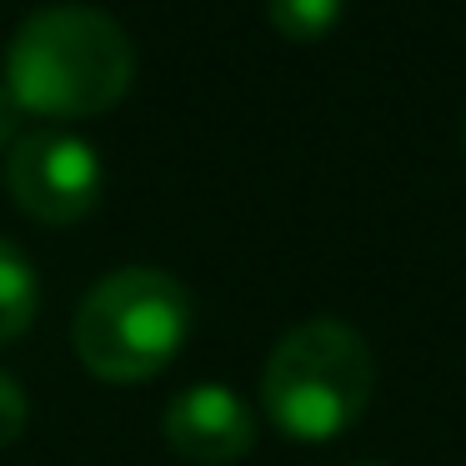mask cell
<instances>
[{
  "instance_id": "obj_1",
  "label": "cell",
  "mask_w": 466,
  "mask_h": 466,
  "mask_svg": "<svg viewBox=\"0 0 466 466\" xmlns=\"http://www.w3.org/2000/svg\"><path fill=\"white\" fill-rule=\"evenodd\" d=\"M136 46L96 5H51L21 21L5 51V91L25 116L86 121L126 101Z\"/></svg>"
},
{
  "instance_id": "obj_2",
  "label": "cell",
  "mask_w": 466,
  "mask_h": 466,
  "mask_svg": "<svg viewBox=\"0 0 466 466\" xmlns=\"http://www.w3.org/2000/svg\"><path fill=\"white\" fill-rule=\"evenodd\" d=\"M376 391V361L361 331L336 316H311L271 346L261 406L276 431L296 441H331L361 421Z\"/></svg>"
},
{
  "instance_id": "obj_3",
  "label": "cell",
  "mask_w": 466,
  "mask_h": 466,
  "mask_svg": "<svg viewBox=\"0 0 466 466\" xmlns=\"http://www.w3.org/2000/svg\"><path fill=\"white\" fill-rule=\"evenodd\" d=\"M196 306L176 276L156 266H126L86 291L71 321L81 366L101 381H151L181 356Z\"/></svg>"
},
{
  "instance_id": "obj_4",
  "label": "cell",
  "mask_w": 466,
  "mask_h": 466,
  "mask_svg": "<svg viewBox=\"0 0 466 466\" xmlns=\"http://www.w3.org/2000/svg\"><path fill=\"white\" fill-rule=\"evenodd\" d=\"M101 156L71 131H21L5 151V191L31 221L76 226L101 201Z\"/></svg>"
},
{
  "instance_id": "obj_5",
  "label": "cell",
  "mask_w": 466,
  "mask_h": 466,
  "mask_svg": "<svg viewBox=\"0 0 466 466\" xmlns=\"http://www.w3.org/2000/svg\"><path fill=\"white\" fill-rule=\"evenodd\" d=\"M166 441H171L176 456L201 466H231L241 461L256 446V416L231 386H186L171 406H166L161 421Z\"/></svg>"
},
{
  "instance_id": "obj_6",
  "label": "cell",
  "mask_w": 466,
  "mask_h": 466,
  "mask_svg": "<svg viewBox=\"0 0 466 466\" xmlns=\"http://www.w3.org/2000/svg\"><path fill=\"white\" fill-rule=\"evenodd\" d=\"M35 306H41L35 266L25 261L21 246H11L5 236H0V341H15V336L31 331Z\"/></svg>"
},
{
  "instance_id": "obj_7",
  "label": "cell",
  "mask_w": 466,
  "mask_h": 466,
  "mask_svg": "<svg viewBox=\"0 0 466 466\" xmlns=\"http://www.w3.org/2000/svg\"><path fill=\"white\" fill-rule=\"evenodd\" d=\"M266 15L286 41H321L341 21V0H266Z\"/></svg>"
},
{
  "instance_id": "obj_8",
  "label": "cell",
  "mask_w": 466,
  "mask_h": 466,
  "mask_svg": "<svg viewBox=\"0 0 466 466\" xmlns=\"http://www.w3.org/2000/svg\"><path fill=\"white\" fill-rule=\"evenodd\" d=\"M25 416H31V406H25V391L11 381V376L0 371V451L15 441V436L25 431Z\"/></svg>"
},
{
  "instance_id": "obj_9",
  "label": "cell",
  "mask_w": 466,
  "mask_h": 466,
  "mask_svg": "<svg viewBox=\"0 0 466 466\" xmlns=\"http://www.w3.org/2000/svg\"><path fill=\"white\" fill-rule=\"evenodd\" d=\"M21 116H25V111L15 106V96L5 91V86H0V151L21 141Z\"/></svg>"
},
{
  "instance_id": "obj_10",
  "label": "cell",
  "mask_w": 466,
  "mask_h": 466,
  "mask_svg": "<svg viewBox=\"0 0 466 466\" xmlns=\"http://www.w3.org/2000/svg\"><path fill=\"white\" fill-rule=\"evenodd\" d=\"M351 466H381V461H351Z\"/></svg>"
},
{
  "instance_id": "obj_11",
  "label": "cell",
  "mask_w": 466,
  "mask_h": 466,
  "mask_svg": "<svg viewBox=\"0 0 466 466\" xmlns=\"http://www.w3.org/2000/svg\"><path fill=\"white\" fill-rule=\"evenodd\" d=\"M461 146H466V126H461Z\"/></svg>"
}]
</instances>
